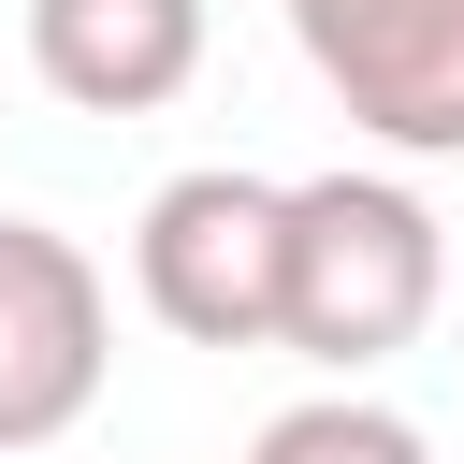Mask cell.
Instances as JSON below:
<instances>
[{"instance_id":"cell-4","label":"cell","mask_w":464,"mask_h":464,"mask_svg":"<svg viewBox=\"0 0 464 464\" xmlns=\"http://www.w3.org/2000/svg\"><path fill=\"white\" fill-rule=\"evenodd\" d=\"M304 72L392 160H464V0H290Z\"/></svg>"},{"instance_id":"cell-5","label":"cell","mask_w":464,"mask_h":464,"mask_svg":"<svg viewBox=\"0 0 464 464\" xmlns=\"http://www.w3.org/2000/svg\"><path fill=\"white\" fill-rule=\"evenodd\" d=\"M203 0H29V72L72 116H160L203 72Z\"/></svg>"},{"instance_id":"cell-1","label":"cell","mask_w":464,"mask_h":464,"mask_svg":"<svg viewBox=\"0 0 464 464\" xmlns=\"http://www.w3.org/2000/svg\"><path fill=\"white\" fill-rule=\"evenodd\" d=\"M450 304V232L406 174H304L276 218V348L319 377H377Z\"/></svg>"},{"instance_id":"cell-6","label":"cell","mask_w":464,"mask_h":464,"mask_svg":"<svg viewBox=\"0 0 464 464\" xmlns=\"http://www.w3.org/2000/svg\"><path fill=\"white\" fill-rule=\"evenodd\" d=\"M246 464H435V435H420L406 406H377L362 377H334V392L276 406V420L246 435Z\"/></svg>"},{"instance_id":"cell-3","label":"cell","mask_w":464,"mask_h":464,"mask_svg":"<svg viewBox=\"0 0 464 464\" xmlns=\"http://www.w3.org/2000/svg\"><path fill=\"white\" fill-rule=\"evenodd\" d=\"M116 377V290L72 232L44 218H0V464L14 450H58Z\"/></svg>"},{"instance_id":"cell-2","label":"cell","mask_w":464,"mask_h":464,"mask_svg":"<svg viewBox=\"0 0 464 464\" xmlns=\"http://www.w3.org/2000/svg\"><path fill=\"white\" fill-rule=\"evenodd\" d=\"M276 218L290 188L246 174V160H203V174H160L145 218H130V290L174 348H276Z\"/></svg>"}]
</instances>
